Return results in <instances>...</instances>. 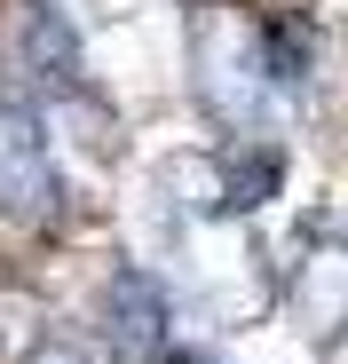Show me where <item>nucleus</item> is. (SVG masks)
I'll list each match as a JSON object with an SVG mask.
<instances>
[{
	"label": "nucleus",
	"mask_w": 348,
	"mask_h": 364,
	"mask_svg": "<svg viewBox=\"0 0 348 364\" xmlns=\"http://www.w3.org/2000/svg\"><path fill=\"white\" fill-rule=\"evenodd\" d=\"M254 32H261V64H269L277 95H285V103H301V95H309V64H317L309 24H301L293 9H277V16H254Z\"/></svg>",
	"instance_id": "7"
},
{
	"label": "nucleus",
	"mask_w": 348,
	"mask_h": 364,
	"mask_svg": "<svg viewBox=\"0 0 348 364\" xmlns=\"http://www.w3.org/2000/svg\"><path fill=\"white\" fill-rule=\"evenodd\" d=\"M285 309H293V333L332 356L348 341V230L340 222H309L293 237V262H285Z\"/></svg>",
	"instance_id": "3"
},
{
	"label": "nucleus",
	"mask_w": 348,
	"mask_h": 364,
	"mask_svg": "<svg viewBox=\"0 0 348 364\" xmlns=\"http://www.w3.org/2000/svg\"><path fill=\"white\" fill-rule=\"evenodd\" d=\"M158 364H214V356H190V348H166Z\"/></svg>",
	"instance_id": "9"
},
{
	"label": "nucleus",
	"mask_w": 348,
	"mask_h": 364,
	"mask_svg": "<svg viewBox=\"0 0 348 364\" xmlns=\"http://www.w3.org/2000/svg\"><path fill=\"white\" fill-rule=\"evenodd\" d=\"M64 214V174H55V135L32 95H0V222L48 230Z\"/></svg>",
	"instance_id": "2"
},
{
	"label": "nucleus",
	"mask_w": 348,
	"mask_h": 364,
	"mask_svg": "<svg viewBox=\"0 0 348 364\" xmlns=\"http://www.w3.org/2000/svg\"><path fill=\"white\" fill-rule=\"evenodd\" d=\"M16 64H24V80H32V95L48 111L95 95L87 64H80V32H72V16L55 0H16Z\"/></svg>",
	"instance_id": "5"
},
{
	"label": "nucleus",
	"mask_w": 348,
	"mask_h": 364,
	"mask_svg": "<svg viewBox=\"0 0 348 364\" xmlns=\"http://www.w3.org/2000/svg\"><path fill=\"white\" fill-rule=\"evenodd\" d=\"M95 325H103L111 364H158L174 348V301L143 262H119L95 293Z\"/></svg>",
	"instance_id": "4"
},
{
	"label": "nucleus",
	"mask_w": 348,
	"mask_h": 364,
	"mask_svg": "<svg viewBox=\"0 0 348 364\" xmlns=\"http://www.w3.org/2000/svg\"><path fill=\"white\" fill-rule=\"evenodd\" d=\"M24 364H95V356H87L80 341H55V333H48V341H32V348H24Z\"/></svg>",
	"instance_id": "8"
},
{
	"label": "nucleus",
	"mask_w": 348,
	"mask_h": 364,
	"mask_svg": "<svg viewBox=\"0 0 348 364\" xmlns=\"http://www.w3.org/2000/svg\"><path fill=\"white\" fill-rule=\"evenodd\" d=\"M0 95H9V87H0Z\"/></svg>",
	"instance_id": "10"
},
{
	"label": "nucleus",
	"mask_w": 348,
	"mask_h": 364,
	"mask_svg": "<svg viewBox=\"0 0 348 364\" xmlns=\"http://www.w3.org/2000/svg\"><path fill=\"white\" fill-rule=\"evenodd\" d=\"M214 174H222V214L238 222L285 191V151L277 143H229V151H214Z\"/></svg>",
	"instance_id": "6"
},
{
	"label": "nucleus",
	"mask_w": 348,
	"mask_h": 364,
	"mask_svg": "<svg viewBox=\"0 0 348 364\" xmlns=\"http://www.w3.org/2000/svg\"><path fill=\"white\" fill-rule=\"evenodd\" d=\"M190 80H198L206 119L229 127V143H269V127L285 119V95H277V80L261 64L254 16L222 9V0H206L190 16Z\"/></svg>",
	"instance_id": "1"
}]
</instances>
